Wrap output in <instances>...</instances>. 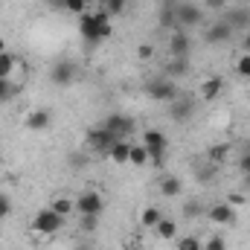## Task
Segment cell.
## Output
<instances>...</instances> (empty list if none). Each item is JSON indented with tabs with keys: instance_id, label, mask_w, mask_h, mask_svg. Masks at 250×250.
Listing matches in <instances>:
<instances>
[{
	"instance_id": "1",
	"label": "cell",
	"mask_w": 250,
	"mask_h": 250,
	"mask_svg": "<svg viewBox=\"0 0 250 250\" xmlns=\"http://www.w3.org/2000/svg\"><path fill=\"white\" fill-rule=\"evenodd\" d=\"M143 146L148 148V163H151L154 169H163V163H166V148H169L166 134L157 131V128H148V131H143Z\"/></svg>"
},
{
	"instance_id": "2",
	"label": "cell",
	"mask_w": 250,
	"mask_h": 250,
	"mask_svg": "<svg viewBox=\"0 0 250 250\" xmlns=\"http://www.w3.org/2000/svg\"><path fill=\"white\" fill-rule=\"evenodd\" d=\"M146 93H148V99L151 102H163V105H169V102H175L181 93H178V84L169 79V76H157V79H151L148 84H146Z\"/></svg>"
},
{
	"instance_id": "3",
	"label": "cell",
	"mask_w": 250,
	"mask_h": 250,
	"mask_svg": "<svg viewBox=\"0 0 250 250\" xmlns=\"http://www.w3.org/2000/svg\"><path fill=\"white\" fill-rule=\"evenodd\" d=\"M64 221L59 212H53L50 207L47 209H41V212H35V218H32V233H38V236H53V233H59L64 227Z\"/></svg>"
},
{
	"instance_id": "4",
	"label": "cell",
	"mask_w": 250,
	"mask_h": 250,
	"mask_svg": "<svg viewBox=\"0 0 250 250\" xmlns=\"http://www.w3.org/2000/svg\"><path fill=\"white\" fill-rule=\"evenodd\" d=\"M120 143V137H114L108 128H102V125H96V128H90L87 131V148L90 151H96V154H111V148Z\"/></svg>"
},
{
	"instance_id": "5",
	"label": "cell",
	"mask_w": 250,
	"mask_h": 250,
	"mask_svg": "<svg viewBox=\"0 0 250 250\" xmlns=\"http://www.w3.org/2000/svg\"><path fill=\"white\" fill-rule=\"evenodd\" d=\"M76 212L79 215H102L105 212V198L96 189H84L76 198Z\"/></svg>"
},
{
	"instance_id": "6",
	"label": "cell",
	"mask_w": 250,
	"mask_h": 250,
	"mask_svg": "<svg viewBox=\"0 0 250 250\" xmlns=\"http://www.w3.org/2000/svg\"><path fill=\"white\" fill-rule=\"evenodd\" d=\"M76 79H79V67H76V62H70V59H62V62H56L50 67V82L59 84V87H70Z\"/></svg>"
},
{
	"instance_id": "7",
	"label": "cell",
	"mask_w": 250,
	"mask_h": 250,
	"mask_svg": "<svg viewBox=\"0 0 250 250\" xmlns=\"http://www.w3.org/2000/svg\"><path fill=\"white\" fill-rule=\"evenodd\" d=\"M79 35L84 38V44H99L102 41V32H99V21H96V15L93 12H84V15H79Z\"/></svg>"
},
{
	"instance_id": "8",
	"label": "cell",
	"mask_w": 250,
	"mask_h": 250,
	"mask_svg": "<svg viewBox=\"0 0 250 250\" xmlns=\"http://www.w3.org/2000/svg\"><path fill=\"white\" fill-rule=\"evenodd\" d=\"M166 50H169L172 59H189L192 38L187 35V29H175V32H169V44H166Z\"/></svg>"
},
{
	"instance_id": "9",
	"label": "cell",
	"mask_w": 250,
	"mask_h": 250,
	"mask_svg": "<svg viewBox=\"0 0 250 250\" xmlns=\"http://www.w3.org/2000/svg\"><path fill=\"white\" fill-rule=\"evenodd\" d=\"M207 218L212 224H218V227H230V224H236V207H230L227 201H218V204L209 207Z\"/></svg>"
},
{
	"instance_id": "10",
	"label": "cell",
	"mask_w": 250,
	"mask_h": 250,
	"mask_svg": "<svg viewBox=\"0 0 250 250\" xmlns=\"http://www.w3.org/2000/svg\"><path fill=\"white\" fill-rule=\"evenodd\" d=\"M221 93H224V79H221V76H207V79L198 84V99H201V102H215Z\"/></svg>"
},
{
	"instance_id": "11",
	"label": "cell",
	"mask_w": 250,
	"mask_h": 250,
	"mask_svg": "<svg viewBox=\"0 0 250 250\" xmlns=\"http://www.w3.org/2000/svg\"><path fill=\"white\" fill-rule=\"evenodd\" d=\"M201 21H204V9H198L195 3H178V23H181V29L201 26Z\"/></svg>"
},
{
	"instance_id": "12",
	"label": "cell",
	"mask_w": 250,
	"mask_h": 250,
	"mask_svg": "<svg viewBox=\"0 0 250 250\" xmlns=\"http://www.w3.org/2000/svg\"><path fill=\"white\" fill-rule=\"evenodd\" d=\"M192 114H195V99L178 96L175 102H169V117H172V123H189Z\"/></svg>"
},
{
	"instance_id": "13",
	"label": "cell",
	"mask_w": 250,
	"mask_h": 250,
	"mask_svg": "<svg viewBox=\"0 0 250 250\" xmlns=\"http://www.w3.org/2000/svg\"><path fill=\"white\" fill-rule=\"evenodd\" d=\"M233 35H236V29H233L227 21H218V23L207 26V32H204V38H207L209 44H227V41H233Z\"/></svg>"
},
{
	"instance_id": "14",
	"label": "cell",
	"mask_w": 250,
	"mask_h": 250,
	"mask_svg": "<svg viewBox=\"0 0 250 250\" xmlns=\"http://www.w3.org/2000/svg\"><path fill=\"white\" fill-rule=\"evenodd\" d=\"M23 125H26L29 131H47V128L53 125V114H50L47 108H32V111L23 117Z\"/></svg>"
},
{
	"instance_id": "15",
	"label": "cell",
	"mask_w": 250,
	"mask_h": 250,
	"mask_svg": "<svg viewBox=\"0 0 250 250\" xmlns=\"http://www.w3.org/2000/svg\"><path fill=\"white\" fill-rule=\"evenodd\" d=\"M102 128H108L114 137L125 140V137L131 134V117H125V114H111V117L102 120Z\"/></svg>"
},
{
	"instance_id": "16",
	"label": "cell",
	"mask_w": 250,
	"mask_h": 250,
	"mask_svg": "<svg viewBox=\"0 0 250 250\" xmlns=\"http://www.w3.org/2000/svg\"><path fill=\"white\" fill-rule=\"evenodd\" d=\"M157 189H160L163 198H181V195H184V181H181L178 175H163L160 184H157Z\"/></svg>"
},
{
	"instance_id": "17",
	"label": "cell",
	"mask_w": 250,
	"mask_h": 250,
	"mask_svg": "<svg viewBox=\"0 0 250 250\" xmlns=\"http://www.w3.org/2000/svg\"><path fill=\"white\" fill-rule=\"evenodd\" d=\"M157 21H160V26H163L166 32H175V29H181V23H178V3H175V0H172V3H166V6L160 9Z\"/></svg>"
},
{
	"instance_id": "18",
	"label": "cell",
	"mask_w": 250,
	"mask_h": 250,
	"mask_svg": "<svg viewBox=\"0 0 250 250\" xmlns=\"http://www.w3.org/2000/svg\"><path fill=\"white\" fill-rule=\"evenodd\" d=\"M154 236H157L160 242H175V239H178V221L169 218V215H163V218L157 221V227H154Z\"/></svg>"
},
{
	"instance_id": "19",
	"label": "cell",
	"mask_w": 250,
	"mask_h": 250,
	"mask_svg": "<svg viewBox=\"0 0 250 250\" xmlns=\"http://www.w3.org/2000/svg\"><path fill=\"white\" fill-rule=\"evenodd\" d=\"M224 21H227L236 32H248L250 29V9H233Z\"/></svg>"
},
{
	"instance_id": "20",
	"label": "cell",
	"mask_w": 250,
	"mask_h": 250,
	"mask_svg": "<svg viewBox=\"0 0 250 250\" xmlns=\"http://www.w3.org/2000/svg\"><path fill=\"white\" fill-rule=\"evenodd\" d=\"M128 166H134V169H143V166H148V148H146L143 143H131Z\"/></svg>"
},
{
	"instance_id": "21",
	"label": "cell",
	"mask_w": 250,
	"mask_h": 250,
	"mask_svg": "<svg viewBox=\"0 0 250 250\" xmlns=\"http://www.w3.org/2000/svg\"><path fill=\"white\" fill-rule=\"evenodd\" d=\"M128 154H131V143H128V140H120V143L111 148L108 160H111L114 166H128Z\"/></svg>"
},
{
	"instance_id": "22",
	"label": "cell",
	"mask_w": 250,
	"mask_h": 250,
	"mask_svg": "<svg viewBox=\"0 0 250 250\" xmlns=\"http://www.w3.org/2000/svg\"><path fill=\"white\" fill-rule=\"evenodd\" d=\"M50 209H53V212H59L62 218H70V215L76 212V201H70L67 195H56V198H53V204H50Z\"/></svg>"
},
{
	"instance_id": "23",
	"label": "cell",
	"mask_w": 250,
	"mask_h": 250,
	"mask_svg": "<svg viewBox=\"0 0 250 250\" xmlns=\"http://www.w3.org/2000/svg\"><path fill=\"white\" fill-rule=\"evenodd\" d=\"M227 157H230V146H227V143H215V146H209V151H207V160H209L212 166H221Z\"/></svg>"
},
{
	"instance_id": "24",
	"label": "cell",
	"mask_w": 250,
	"mask_h": 250,
	"mask_svg": "<svg viewBox=\"0 0 250 250\" xmlns=\"http://www.w3.org/2000/svg\"><path fill=\"white\" fill-rule=\"evenodd\" d=\"M160 218H163V212H160L157 207H143V209H140V224H143L146 230H154Z\"/></svg>"
},
{
	"instance_id": "25",
	"label": "cell",
	"mask_w": 250,
	"mask_h": 250,
	"mask_svg": "<svg viewBox=\"0 0 250 250\" xmlns=\"http://www.w3.org/2000/svg\"><path fill=\"white\" fill-rule=\"evenodd\" d=\"M15 67H18V56L15 53H0V73L6 76V79H12V73H15Z\"/></svg>"
},
{
	"instance_id": "26",
	"label": "cell",
	"mask_w": 250,
	"mask_h": 250,
	"mask_svg": "<svg viewBox=\"0 0 250 250\" xmlns=\"http://www.w3.org/2000/svg\"><path fill=\"white\" fill-rule=\"evenodd\" d=\"M175 250H204V242L198 236H178L175 239Z\"/></svg>"
},
{
	"instance_id": "27",
	"label": "cell",
	"mask_w": 250,
	"mask_h": 250,
	"mask_svg": "<svg viewBox=\"0 0 250 250\" xmlns=\"http://www.w3.org/2000/svg\"><path fill=\"white\" fill-rule=\"evenodd\" d=\"M189 70L187 59H169V64H166V73H169V79H178V76H184Z\"/></svg>"
},
{
	"instance_id": "28",
	"label": "cell",
	"mask_w": 250,
	"mask_h": 250,
	"mask_svg": "<svg viewBox=\"0 0 250 250\" xmlns=\"http://www.w3.org/2000/svg\"><path fill=\"white\" fill-rule=\"evenodd\" d=\"M96 227H99V215H82L79 218V230L82 233H93Z\"/></svg>"
},
{
	"instance_id": "29",
	"label": "cell",
	"mask_w": 250,
	"mask_h": 250,
	"mask_svg": "<svg viewBox=\"0 0 250 250\" xmlns=\"http://www.w3.org/2000/svg\"><path fill=\"white\" fill-rule=\"evenodd\" d=\"M236 73H239L242 79H250V53H242V56L236 59Z\"/></svg>"
},
{
	"instance_id": "30",
	"label": "cell",
	"mask_w": 250,
	"mask_h": 250,
	"mask_svg": "<svg viewBox=\"0 0 250 250\" xmlns=\"http://www.w3.org/2000/svg\"><path fill=\"white\" fill-rule=\"evenodd\" d=\"M15 93H18V87H15L9 79H3V82H0V105H3V102H9Z\"/></svg>"
},
{
	"instance_id": "31",
	"label": "cell",
	"mask_w": 250,
	"mask_h": 250,
	"mask_svg": "<svg viewBox=\"0 0 250 250\" xmlns=\"http://www.w3.org/2000/svg\"><path fill=\"white\" fill-rule=\"evenodd\" d=\"M125 6H128V0H108L105 12H108L111 18H117V15H125Z\"/></svg>"
},
{
	"instance_id": "32",
	"label": "cell",
	"mask_w": 250,
	"mask_h": 250,
	"mask_svg": "<svg viewBox=\"0 0 250 250\" xmlns=\"http://www.w3.org/2000/svg\"><path fill=\"white\" fill-rule=\"evenodd\" d=\"M154 53H157L154 44H140V47H137V59H140V62H151Z\"/></svg>"
},
{
	"instance_id": "33",
	"label": "cell",
	"mask_w": 250,
	"mask_h": 250,
	"mask_svg": "<svg viewBox=\"0 0 250 250\" xmlns=\"http://www.w3.org/2000/svg\"><path fill=\"white\" fill-rule=\"evenodd\" d=\"M204 250H227V242H224L221 236H209V239L204 242Z\"/></svg>"
},
{
	"instance_id": "34",
	"label": "cell",
	"mask_w": 250,
	"mask_h": 250,
	"mask_svg": "<svg viewBox=\"0 0 250 250\" xmlns=\"http://www.w3.org/2000/svg\"><path fill=\"white\" fill-rule=\"evenodd\" d=\"M227 204H230V207H245V204H248V195H245V192H230V195H227Z\"/></svg>"
},
{
	"instance_id": "35",
	"label": "cell",
	"mask_w": 250,
	"mask_h": 250,
	"mask_svg": "<svg viewBox=\"0 0 250 250\" xmlns=\"http://www.w3.org/2000/svg\"><path fill=\"white\" fill-rule=\"evenodd\" d=\"M9 215H12V201H9V195L0 192V221L9 218Z\"/></svg>"
},
{
	"instance_id": "36",
	"label": "cell",
	"mask_w": 250,
	"mask_h": 250,
	"mask_svg": "<svg viewBox=\"0 0 250 250\" xmlns=\"http://www.w3.org/2000/svg\"><path fill=\"white\" fill-rule=\"evenodd\" d=\"M236 166H239V172H242V175H250V148L242 151V157H239V163H236Z\"/></svg>"
},
{
	"instance_id": "37",
	"label": "cell",
	"mask_w": 250,
	"mask_h": 250,
	"mask_svg": "<svg viewBox=\"0 0 250 250\" xmlns=\"http://www.w3.org/2000/svg\"><path fill=\"white\" fill-rule=\"evenodd\" d=\"M227 6H230V0H204V9H209V12H221Z\"/></svg>"
},
{
	"instance_id": "38",
	"label": "cell",
	"mask_w": 250,
	"mask_h": 250,
	"mask_svg": "<svg viewBox=\"0 0 250 250\" xmlns=\"http://www.w3.org/2000/svg\"><path fill=\"white\" fill-rule=\"evenodd\" d=\"M242 192L250 198V175H242Z\"/></svg>"
},
{
	"instance_id": "39",
	"label": "cell",
	"mask_w": 250,
	"mask_h": 250,
	"mask_svg": "<svg viewBox=\"0 0 250 250\" xmlns=\"http://www.w3.org/2000/svg\"><path fill=\"white\" fill-rule=\"evenodd\" d=\"M242 53H250V29L245 32V38H242Z\"/></svg>"
},
{
	"instance_id": "40",
	"label": "cell",
	"mask_w": 250,
	"mask_h": 250,
	"mask_svg": "<svg viewBox=\"0 0 250 250\" xmlns=\"http://www.w3.org/2000/svg\"><path fill=\"white\" fill-rule=\"evenodd\" d=\"M198 212H201L198 204H187V215H198Z\"/></svg>"
},
{
	"instance_id": "41",
	"label": "cell",
	"mask_w": 250,
	"mask_h": 250,
	"mask_svg": "<svg viewBox=\"0 0 250 250\" xmlns=\"http://www.w3.org/2000/svg\"><path fill=\"white\" fill-rule=\"evenodd\" d=\"M53 3H56L59 9H64V6H67V0H53Z\"/></svg>"
},
{
	"instance_id": "42",
	"label": "cell",
	"mask_w": 250,
	"mask_h": 250,
	"mask_svg": "<svg viewBox=\"0 0 250 250\" xmlns=\"http://www.w3.org/2000/svg\"><path fill=\"white\" fill-rule=\"evenodd\" d=\"M6 50H9V47H6V41L0 38V53H6Z\"/></svg>"
},
{
	"instance_id": "43",
	"label": "cell",
	"mask_w": 250,
	"mask_h": 250,
	"mask_svg": "<svg viewBox=\"0 0 250 250\" xmlns=\"http://www.w3.org/2000/svg\"><path fill=\"white\" fill-rule=\"evenodd\" d=\"M96 3H99V9H105V6H108V0H96Z\"/></svg>"
},
{
	"instance_id": "44",
	"label": "cell",
	"mask_w": 250,
	"mask_h": 250,
	"mask_svg": "<svg viewBox=\"0 0 250 250\" xmlns=\"http://www.w3.org/2000/svg\"><path fill=\"white\" fill-rule=\"evenodd\" d=\"M3 79H6V76H3V73H0V82H3Z\"/></svg>"
},
{
	"instance_id": "45",
	"label": "cell",
	"mask_w": 250,
	"mask_h": 250,
	"mask_svg": "<svg viewBox=\"0 0 250 250\" xmlns=\"http://www.w3.org/2000/svg\"><path fill=\"white\" fill-rule=\"evenodd\" d=\"M0 233H3V221H0Z\"/></svg>"
},
{
	"instance_id": "46",
	"label": "cell",
	"mask_w": 250,
	"mask_h": 250,
	"mask_svg": "<svg viewBox=\"0 0 250 250\" xmlns=\"http://www.w3.org/2000/svg\"><path fill=\"white\" fill-rule=\"evenodd\" d=\"M248 82H250V79H248Z\"/></svg>"
}]
</instances>
